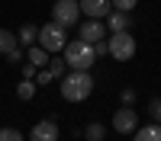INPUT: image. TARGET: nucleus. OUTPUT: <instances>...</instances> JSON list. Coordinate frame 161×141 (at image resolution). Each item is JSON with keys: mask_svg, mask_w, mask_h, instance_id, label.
<instances>
[{"mask_svg": "<svg viewBox=\"0 0 161 141\" xmlns=\"http://www.w3.org/2000/svg\"><path fill=\"white\" fill-rule=\"evenodd\" d=\"M93 93V77L90 71H68L61 77V96L68 103H84Z\"/></svg>", "mask_w": 161, "mask_h": 141, "instance_id": "nucleus-1", "label": "nucleus"}, {"mask_svg": "<svg viewBox=\"0 0 161 141\" xmlns=\"http://www.w3.org/2000/svg\"><path fill=\"white\" fill-rule=\"evenodd\" d=\"M61 51H64V64H68V71H90L93 61H97V55H93V45L80 42V38L68 42Z\"/></svg>", "mask_w": 161, "mask_h": 141, "instance_id": "nucleus-2", "label": "nucleus"}, {"mask_svg": "<svg viewBox=\"0 0 161 141\" xmlns=\"http://www.w3.org/2000/svg\"><path fill=\"white\" fill-rule=\"evenodd\" d=\"M39 45H42L48 55H55V51H61L64 45H68V35H64V26H58L55 19L45 23L42 29H39Z\"/></svg>", "mask_w": 161, "mask_h": 141, "instance_id": "nucleus-3", "label": "nucleus"}, {"mask_svg": "<svg viewBox=\"0 0 161 141\" xmlns=\"http://www.w3.org/2000/svg\"><path fill=\"white\" fill-rule=\"evenodd\" d=\"M106 51L116 61H132L136 58V38H132V32H113L106 38Z\"/></svg>", "mask_w": 161, "mask_h": 141, "instance_id": "nucleus-4", "label": "nucleus"}, {"mask_svg": "<svg viewBox=\"0 0 161 141\" xmlns=\"http://www.w3.org/2000/svg\"><path fill=\"white\" fill-rule=\"evenodd\" d=\"M77 16H80V3L77 0H55V7H52V19L64 29H71L77 26Z\"/></svg>", "mask_w": 161, "mask_h": 141, "instance_id": "nucleus-5", "label": "nucleus"}, {"mask_svg": "<svg viewBox=\"0 0 161 141\" xmlns=\"http://www.w3.org/2000/svg\"><path fill=\"white\" fill-rule=\"evenodd\" d=\"M113 128L119 135H132L139 128V115H136V109L132 106H123V109H116V115H113Z\"/></svg>", "mask_w": 161, "mask_h": 141, "instance_id": "nucleus-6", "label": "nucleus"}, {"mask_svg": "<svg viewBox=\"0 0 161 141\" xmlns=\"http://www.w3.org/2000/svg\"><path fill=\"white\" fill-rule=\"evenodd\" d=\"M77 3L87 19H106L113 13V0H77Z\"/></svg>", "mask_w": 161, "mask_h": 141, "instance_id": "nucleus-7", "label": "nucleus"}, {"mask_svg": "<svg viewBox=\"0 0 161 141\" xmlns=\"http://www.w3.org/2000/svg\"><path fill=\"white\" fill-rule=\"evenodd\" d=\"M103 19H87V23H80L77 26V38L80 42H87V45H97V42H103Z\"/></svg>", "mask_w": 161, "mask_h": 141, "instance_id": "nucleus-8", "label": "nucleus"}, {"mask_svg": "<svg viewBox=\"0 0 161 141\" xmlns=\"http://www.w3.org/2000/svg\"><path fill=\"white\" fill-rule=\"evenodd\" d=\"M29 141H58V125L52 122V119L36 122L32 132H29Z\"/></svg>", "mask_w": 161, "mask_h": 141, "instance_id": "nucleus-9", "label": "nucleus"}, {"mask_svg": "<svg viewBox=\"0 0 161 141\" xmlns=\"http://www.w3.org/2000/svg\"><path fill=\"white\" fill-rule=\"evenodd\" d=\"M129 26H132V19H129V13H123V10H113L110 16H106V29H110V32H129Z\"/></svg>", "mask_w": 161, "mask_h": 141, "instance_id": "nucleus-10", "label": "nucleus"}, {"mask_svg": "<svg viewBox=\"0 0 161 141\" xmlns=\"http://www.w3.org/2000/svg\"><path fill=\"white\" fill-rule=\"evenodd\" d=\"M132 135H136L132 141H161V122H152V125H145V128H136Z\"/></svg>", "mask_w": 161, "mask_h": 141, "instance_id": "nucleus-11", "label": "nucleus"}, {"mask_svg": "<svg viewBox=\"0 0 161 141\" xmlns=\"http://www.w3.org/2000/svg\"><path fill=\"white\" fill-rule=\"evenodd\" d=\"M36 90H39V83L32 80V77H23V80L16 83V96H19V99H26V103H29V99L36 96Z\"/></svg>", "mask_w": 161, "mask_h": 141, "instance_id": "nucleus-12", "label": "nucleus"}, {"mask_svg": "<svg viewBox=\"0 0 161 141\" xmlns=\"http://www.w3.org/2000/svg\"><path fill=\"white\" fill-rule=\"evenodd\" d=\"M26 58H29V64H36V68H45V64H48V51L42 45H29Z\"/></svg>", "mask_w": 161, "mask_h": 141, "instance_id": "nucleus-13", "label": "nucleus"}, {"mask_svg": "<svg viewBox=\"0 0 161 141\" xmlns=\"http://www.w3.org/2000/svg\"><path fill=\"white\" fill-rule=\"evenodd\" d=\"M16 38H19V45H23V48H29L32 42H39V29H36V26H32V23H26V26H23V29L16 32Z\"/></svg>", "mask_w": 161, "mask_h": 141, "instance_id": "nucleus-14", "label": "nucleus"}, {"mask_svg": "<svg viewBox=\"0 0 161 141\" xmlns=\"http://www.w3.org/2000/svg\"><path fill=\"white\" fill-rule=\"evenodd\" d=\"M16 45H19L16 32H10V29H3V26H0V55H7V51L16 48Z\"/></svg>", "mask_w": 161, "mask_h": 141, "instance_id": "nucleus-15", "label": "nucleus"}, {"mask_svg": "<svg viewBox=\"0 0 161 141\" xmlns=\"http://www.w3.org/2000/svg\"><path fill=\"white\" fill-rule=\"evenodd\" d=\"M103 135H106V128H103L100 122H90V125L84 128V138H87V141H103Z\"/></svg>", "mask_w": 161, "mask_h": 141, "instance_id": "nucleus-16", "label": "nucleus"}, {"mask_svg": "<svg viewBox=\"0 0 161 141\" xmlns=\"http://www.w3.org/2000/svg\"><path fill=\"white\" fill-rule=\"evenodd\" d=\"M48 71H52V77H64L68 64H64V58H48Z\"/></svg>", "mask_w": 161, "mask_h": 141, "instance_id": "nucleus-17", "label": "nucleus"}, {"mask_svg": "<svg viewBox=\"0 0 161 141\" xmlns=\"http://www.w3.org/2000/svg\"><path fill=\"white\" fill-rule=\"evenodd\" d=\"M0 141H23V132H16V128H0Z\"/></svg>", "mask_w": 161, "mask_h": 141, "instance_id": "nucleus-18", "label": "nucleus"}, {"mask_svg": "<svg viewBox=\"0 0 161 141\" xmlns=\"http://www.w3.org/2000/svg\"><path fill=\"white\" fill-rule=\"evenodd\" d=\"M139 0H113V10H123V13H132V7H136Z\"/></svg>", "mask_w": 161, "mask_h": 141, "instance_id": "nucleus-19", "label": "nucleus"}, {"mask_svg": "<svg viewBox=\"0 0 161 141\" xmlns=\"http://www.w3.org/2000/svg\"><path fill=\"white\" fill-rule=\"evenodd\" d=\"M7 61H10V64H19V61H23V45L10 48V51H7Z\"/></svg>", "mask_w": 161, "mask_h": 141, "instance_id": "nucleus-20", "label": "nucleus"}, {"mask_svg": "<svg viewBox=\"0 0 161 141\" xmlns=\"http://www.w3.org/2000/svg\"><path fill=\"white\" fill-rule=\"evenodd\" d=\"M148 112H152V122H161V96H158V99H152Z\"/></svg>", "mask_w": 161, "mask_h": 141, "instance_id": "nucleus-21", "label": "nucleus"}, {"mask_svg": "<svg viewBox=\"0 0 161 141\" xmlns=\"http://www.w3.org/2000/svg\"><path fill=\"white\" fill-rule=\"evenodd\" d=\"M52 80H55V77H52V71H48V68H42V71L36 74V83H52Z\"/></svg>", "mask_w": 161, "mask_h": 141, "instance_id": "nucleus-22", "label": "nucleus"}, {"mask_svg": "<svg viewBox=\"0 0 161 141\" xmlns=\"http://www.w3.org/2000/svg\"><path fill=\"white\" fill-rule=\"evenodd\" d=\"M119 99H123V106H132V103H136V90H123Z\"/></svg>", "mask_w": 161, "mask_h": 141, "instance_id": "nucleus-23", "label": "nucleus"}, {"mask_svg": "<svg viewBox=\"0 0 161 141\" xmlns=\"http://www.w3.org/2000/svg\"><path fill=\"white\" fill-rule=\"evenodd\" d=\"M36 74H39V68H36V64H29V61H26V64H23V77H32V80H36Z\"/></svg>", "mask_w": 161, "mask_h": 141, "instance_id": "nucleus-24", "label": "nucleus"}, {"mask_svg": "<svg viewBox=\"0 0 161 141\" xmlns=\"http://www.w3.org/2000/svg\"><path fill=\"white\" fill-rule=\"evenodd\" d=\"M93 55H97V58H103V55H110V51H106V42H97V45H93Z\"/></svg>", "mask_w": 161, "mask_h": 141, "instance_id": "nucleus-25", "label": "nucleus"}]
</instances>
